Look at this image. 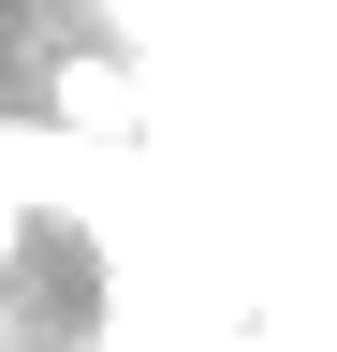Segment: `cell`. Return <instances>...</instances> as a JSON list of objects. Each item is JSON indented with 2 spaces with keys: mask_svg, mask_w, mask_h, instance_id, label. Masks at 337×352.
Returning <instances> with one entry per match:
<instances>
[{
  "mask_svg": "<svg viewBox=\"0 0 337 352\" xmlns=\"http://www.w3.org/2000/svg\"><path fill=\"white\" fill-rule=\"evenodd\" d=\"M45 118L59 132H89V147H132L147 132V88L103 59V44H59V74H45Z\"/></svg>",
  "mask_w": 337,
  "mask_h": 352,
  "instance_id": "obj_1",
  "label": "cell"
}]
</instances>
